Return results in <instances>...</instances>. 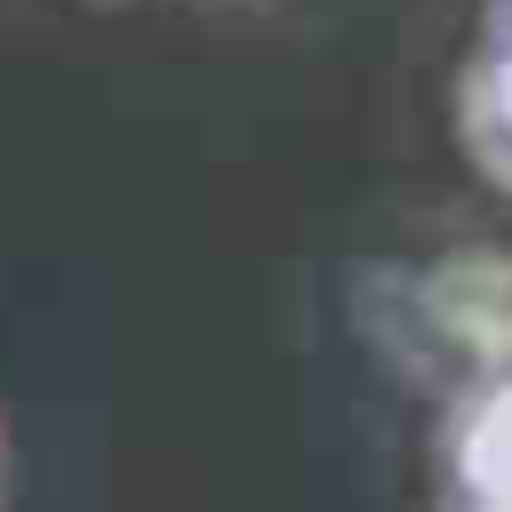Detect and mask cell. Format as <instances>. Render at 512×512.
<instances>
[{"label": "cell", "instance_id": "1", "mask_svg": "<svg viewBox=\"0 0 512 512\" xmlns=\"http://www.w3.org/2000/svg\"><path fill=\"white\" fill-rule=\"evenodd\" d=\"M0 472H8V448H0Z\"/></svg>", "mask_w": 512, "mask_h": 512}]
</instances>
